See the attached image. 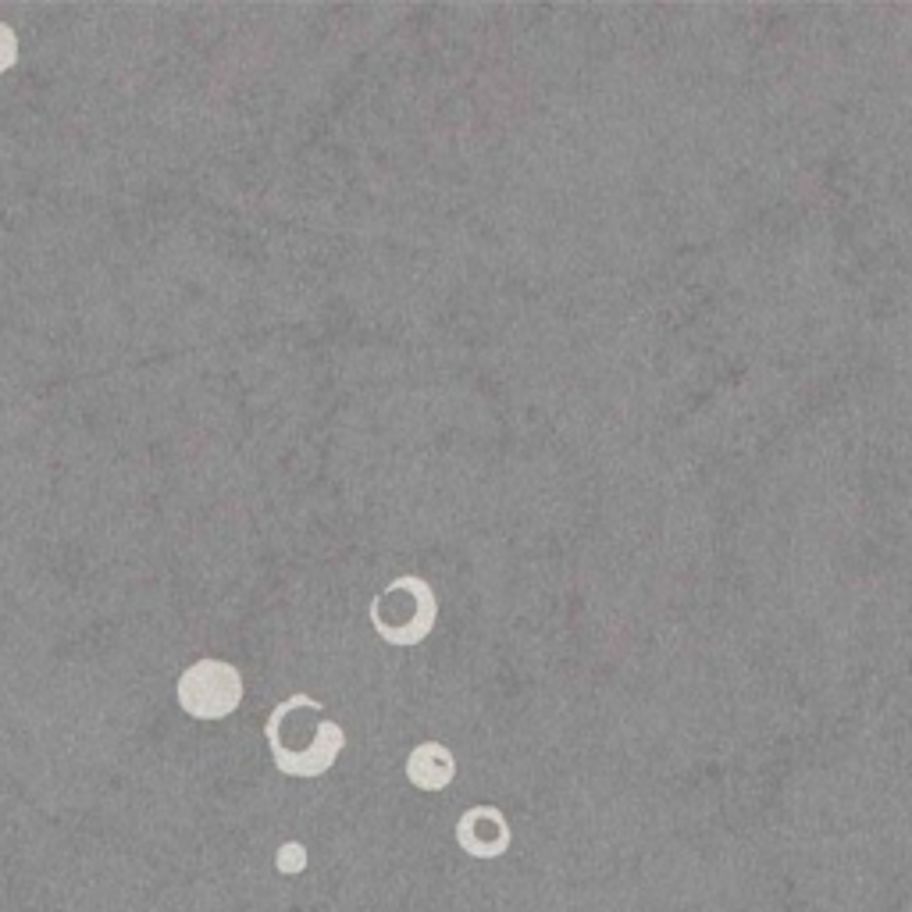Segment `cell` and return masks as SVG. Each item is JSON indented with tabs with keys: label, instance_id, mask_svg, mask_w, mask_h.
<instances>
[{
	"label": "cell",
	"instance_id": "6da1fadb",
	"mask_svg": "<svg viewBox=\"0 0 912 912\" xmlns=\"http://www.w3.org/2000/svg\"><path fill=\"white\" fill-rule=\"evenodd\" d=\"M439 620V599L432 585L417 574L396 578L375 603H371V624L389 645H417L432 635Z\"/></svg>",
	"mask_w": 912,
	"mask_h": 912
},
{
	"label": "cell",
	"instance_id": "3957f363",
	"mask_svg": "<svg viewBox=\"0 0 912 912\" xmlns=\"http://www.w3.org/2000/svg\"><path fill=\"white\" fill-rule=\"evenodd\" d=\"M179 706L193 720H225L243 702V677L225 660H200L179 677Z\"/></svg>",
	"mask_w": 912,
	"mask_h": 912
},
{
	"label": "cell",
	"instance_id": "8992f818",
	"mask_svg": "<svg viewBox=\"0 0 912 912\" xmlns=\"http://www.w3.org/2000/svg\"><path fill=\"white\" fill-rule=\"evenodd\" d=\"M307 863H310V855L300 841H285V845L275 852V866L282 877H296V873L307 870Z\"/></svg>",
	"mask_w": 912,
	"mask_h": 912
},
{
	"label": "cell",
	"instance_id": "277c9868",
	"mask_svg": "<svg viewBox=\"0 0 912 912\" xmlns=\"http://www.w3.org/2000/svg\"><path fill=\"white\" fill-rule=\"evenodd\" d=\"M456 841L474 859H499L510 848V823L496 806H474L456 823Z\"/></svg>",
	"mask_w": 912,
	"mask_h": 912
},
{
	"label": "cell",
	"instance_id": "52a82bcc",
	"mask_svg": "<svg viewBox=\"0 0 912 912\" xmlns=\"http://www.w3.org/2000/svg\"><path fill=\"white\" fill-rule=\"evenodd\" d=\"M15 61H18V40L8 25H0V75L8 72Z\"/></svg>",
	"mask_w": 912,
	"mask_h": 912
},
{
	"label": "cell",
	"instance_id": "5b68a950",
	"mask_svg": "<svg viewBox=\"0 0 912 912\" xmlns=\"http://www.w3.org/2000/svg\"><path fill=\"white\" fill-rule=\"evenodd\" d=\"M407 777L414 788L421 791H442L453 784L456 777V759L453 752L446 749V745H439V741H424V745H417L414 752H410L407 759Z\"/></svg>",
	"mask_w": 912,
	"mask_h": 912
},
{
	"label": "cell",
	"instance_id": "7a4b0ae2",
	"mask_svg": "<svg viewBox=\"0 0 912 912\" xmlns=\"http://www.w3.org/2000/svg\"><path fill=\"white\" fill-rule=\"evenodd\" d=\"M271 717L285 727L268 724V741H271V756L275 766L289 777H321L325 770H332V763L339 759L342 745H346V734L339 724L318 717L310 720L307 731H296L289 724V717L282 713V706H275Z\"/></svg>",
	"mask_w": 912,
	"mask_h": 912
}]
</instances>
